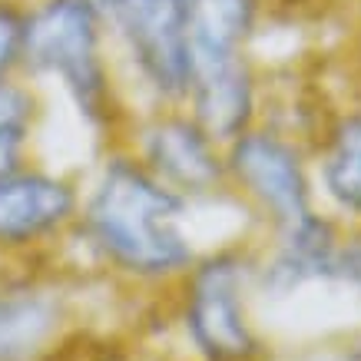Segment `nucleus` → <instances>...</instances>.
<instances>
[{"mask_svg": "<svg viewBox=\"0 0 361 361\" xmlns=\"http://www.w3.org/2000/svg\"><path fill=\"white\" fill-rule=\"evenodd\" d=\"M209 216L216 212L179 199L120 142L83 163L80 212L60 262L90 288L166 295L209 242L226 239L209 229Z\"/></svg>", "mask_w": 361, "mask_h": 361, "instance_id": "nucleus-1", "label": "nucleus"}, {"mask_svg": "<svg viewBox=\"0 0 361 361\" xmlns=\"http://www.w3.org/2000/svg\"><path fill=\"white\" fill-rule=\"evenodd\" d=\"M20 73L50 97L87 156L123 142L133 103L93 4L27 0Z\"/></svg>", "mask_w": 361, "mask_h": 361, "instance_id": "nucleus-2", "label": "nucleus"}, {"mask_svg": "<svg viewBox=\"0 0 361 361\" xmlns=\"http://www.w3.org/2000/svg\"><path fill=\"white\" fill-rule=\"evenodd\" d=\"M196 361H265L252 285V232L209 242L186 275L163 295Z\"/></svg>", "mask_w": 361, "mask_h": 361, "instance_id": "nucleus-3", "label": "nucleus"}, {"mask_svg": "<svg viewBox=\"0 0 361 361\" xmlns=\"http://www.w3.org/2000/svg\"><path fill=\"white\" fill-rule=\"evenodd\" d=\"M133 110L183 103L192 77L186 0H97Z\"/></svg>", "mask_w": 361, "mask_h": 361, "instance_id": "nucleus-4", "label": "nucleus"}, {"mask_svg": "<svg viewBox=\"0 0 361 361\" xmlns=\"http://www.w3.org/2000/svg\"><path fill=\"white\" fill-rule=\"evenodd\" d=\"M229 199L252 232H269L318 209L312 146L269 120L226 142Z\"/></svg>", "mask_w": 361, "mask_h": 361, "instance_id": "nucleus-5", "label": "nucleus"}, {"mask_svg": "<svg viewBox=\"0 0 361 361\" xmlns=\"http://www.w3.org/2000/svg\"><path fill=\"white\" fill-rule=\"evenodd\" d=\"M123 146L189 206L202 212L235 206L226 183V146L183 103L133 110Z\"/></svg>", "mask_w": 361, "mask_h": 361, "instance_id": "nucleus-6", "label": "nucleus"}, {"mask_svg": "<svg viewBox=\"0 0 361 361\" xmlns=\"http://www.w3.org/2000/svg\"><path fill=\"white\" fill-rule=\"evenodd\" d=\"M83 192V166L33 156L0 173V262H50L63 255Z\"/></svg>", "mask_w": 361, "mask_h": 361, "instance_id": "nucleus-7", "label": "nucleus"}, {"mask_svg": "<svg viewBox=\"0 0 361 361\" xmlns=\"http://www.w3.org/2000/svg\"><path fill=\"white\" fill-rule=\"evenodd\" d=\"M90 285L60 259L0 262V361H44L70 325Z\"/></svg>", "mask_w": 361, "mask_h": 361, "instance_id": "nucleus-8", "label": "nucleus"}, {"mask_svg": "<svg viewBox=\"0 0 361 361\" xmlns=\"http://www.w3.org/2000/svg\"><path fill=\"white\" fill-rule=\"evenodd\" d=\"M341 239L345 226L322 206L288 226L252 232V285L259 308L292 302L308 288H335Z\"/></svg>", "mask_w": 361, "mask_h": 361, "instance_id": "nucleus-9", "label": "nucleus"}, {"mask_svg": "<svg viewBox=\"0 0 361 361\" xmlns=\"http://www.w3.org/2000/svg\"><path fill=\"white\" fill-rule=\"evenodd\" d=\"M265 93H269V63L262 54L199 60L192 63L183 106L226 146L262 120Z\"/></svg>", "mask_w": 361, "mask_h": 361, "instance_id": "nucleus-10", "label": "nucleus"}, {"mask_svg": "<svg viewBox=\"0 0 361 361\" xmlns=\"http://www.w3.org/2000/svg\"><path fill=\"white\" fill-rule=\"evenodd\" d=\"M318 206L341 226L361 229V110L329 120L312 140Z\"/></svg>", "mask_w": 361, "mask_h": 361, "instance_id": "nucleus-11", "label": "nucleus"}, {"mask_svg": "<svg viewBox=\"0 0 361 361\" xmlns=\"http://www.w3.org/2000/svg\"><path fill=\"white\" fill-rule=\"evenodd\" d=\"M269 0H186L192 63L259 54L269 30Z\"/></svg>", "mask_w": 361, "mask_h": 361, "instance_id": "nucleus-12", "label": "nucleus"}, {"mask_svg": "<svg viewBox=\"0 0 361 361\" xmlns=\"http://www.w3.org/2000/svg\"><path fill=\"white\" fill-rule=\"evenodd\" d=\"M54 120L50 97L23 73L0 80V173L44 153L47 126Z\"/></svg>", "mask_w": 361, "mask_h": 361, "instance_id": "nucleus-13", "label": "nucleus"}, {"mask_svg": "<svg viewBox=\"0 0 361 361\" xmlns=\"http://www.w3.org/2000/svg\"><path fill=\"white\" fill-rule=\"evenodd\" d=\"M44 361H136L126 341L106 331L87 329V325H70L56 338V345L44 355Z\"/></svg>", "mask_w": 361, "mask_h": 361, "instance_id": "nucleus-14", "label": "nucleus"}, {"mask_svg": "<svg viewBox=\"0 0 361 361\" xmlns=\"http://www.w3.org/2000/svg\"><path fill=\"white\" fill-rule=\"evenodd\" d=\"M27 0H0V80L20 73Z\"/></svg>", "mask_w": 361, "mask_h": 361, "instance_id": "nucleus-15", "label": "nucleus"}, {"mask_svg": "<svg viewBox=\"0 0 361 361\" xmlns=\"http://www.w3.org/2000/svg\"><path fill=\"white\" fill-rule=\"evenodd\" d=\"M335 288H345L361 302V229H345L338 252V272H335Z\"/></svg>", "mask_w": 361, "mask_h": 361, "instance_id": "nucleus-16", "label": "nucleus"}, {"mask_svg": "<svg viewBox=\"0 0 361 361\" xmlns=\"http://www.w3.org/2000/svg\"><path fill=\"white\" fill-rule=\"evenodd\" d=\"M345 361H361V338L355 341V345H351L348 348V355H345Z\"/></svg>", "mask_w": 361, "mask_h": 361, "instance_id": "nucleus-17", "label": "nucleus"}]
</instances>
